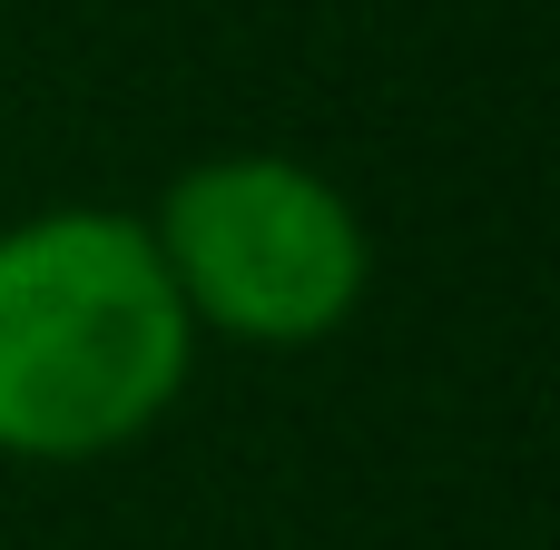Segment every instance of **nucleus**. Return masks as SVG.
<instances>
[{
  "label": "nucleus",
  "mask_w": 560,
  "mask_h": 550,
  "mask_svg": "<svg viewBox=\"0 0 560 550\" xmlns=\"http://www.w3.org/2000/svg\"><path fill=\"white\" fill-rule=\"evenodd\" d=\"M197 374V325L138 207L0 226V463L79 472L148 443Z\"/></svg>",
  "instance_id": "obj_1"
},
{
  "label": "nucleus",
  "mask_w": 560,
  "mask_h": 550,
  "mask_svg": "<svg viewBox=\"0 0 560 550\" xmlns=\"http://www.w3.org/2000/svg\"><path fill=\"white\" fill-rule=\"evenodd\" d=\"M138 217L197 344L305 354L364 315L374 285L364 207L285 148H207Z\"/></svg>",
  "instance_id": "obj_2"
}]
</instances>
